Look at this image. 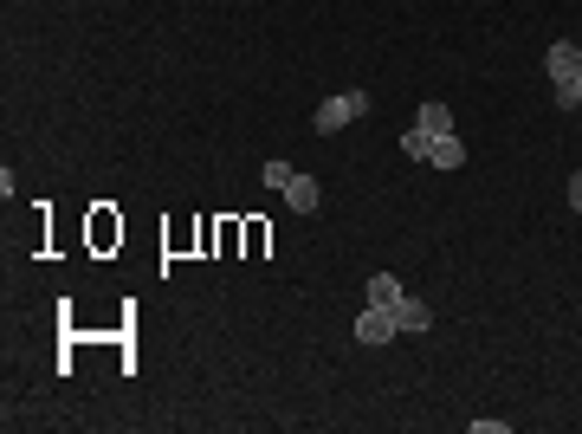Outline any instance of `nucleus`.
<instances>
[{
    "label": "nucleus",
    "instance_id": "12",
    "mask_svg": "<svg viewBox=\"0 0 582 434\" xmlns=\"http://www.w3.org/2000/svg\"><path fill=\"white\" fill-rule=\"evenodd\" d=\"M570 208H582V169L570 175Z\"/></svg>",
    "mask_w": 582,
    "mask_h": 434
},
{
    "label": "nucleus",
    "instance_id": "2",
    "mask_svg": "<svg viewBox=\"0 0 582 434\" xmlns=\"http://www.w3.org/2000/svg\"><path fill=\"white\" fill-rule=\"evenodd\" d=\"M369 111V91H337V98H324L317 104V137H330V130H343V124H356V117Z\"/></svg>",
    "mask_w": 582,
    "mask_h": 434
},
{
    "label": "nucleus",
    "instance_id": "8",
    "mask_svg": "<svg viewBox=\"0 0 582 434\" xmlns=\"http://www.w3.org/2000/svg\"><path fill=\"white\" fill-rule=\"evenodd\" d=\"M427 162H434V169H460V162H466V143L460 137H434V156H427Z\"/></svg>",
    "mask_w": 582,
    "mask_h": 434
},
{
    "label": "nucleus",
    "instance_id": "10",
    "mask_svg": "<svg viewBox=\"0 0 582 434\" xmlns=\"http://www.w3.org/2000/svg\"><path fill=\"white\" fill-rule=\"evenodd\" d=\"M259 175H266V188H272V195H279V188L291 182V162H279V156H272V162H266V169H259Z\"/></svg>",
    "mask_w": 582,
    "mask_h": 434
},
{
    "label": "nucleus",
    "instance_id": "9",
    "mask_svg": "<svg viewBox=\"0 0 582 434\" xmlns=\"http://www.w3.org/2000/svg\"><path fill=\"white\" fill-rule=\"evenodd\" d=\"M401 156H414V162H427V156H434V137H427V130H421V124H408V130H401Z\"/></svg>",
    "mask_w": 582,
    "mask_h": 434
},
{
    "label": "nucleus",
    "instance_id": "7",
    "mask_svg": "<svg viewBox=\"0 0 582 434\" xmlns=\"http://www.w3.org/2000/svg\"><path fill=\"white\" fill-rule=\"evenodd\" d=\"M414 124H421L427 137H453V111H447V104H421V117H414Z\"/></svg>",
    "mask_w": 582,
    "mask_h": 434
},
{
    "label": "nucleus",
    "instance_id": "6",
    "mask_svg": "<svg viewBox=\"0 0 582 434\" xmlns=\"http://www.w3.org/2000/svg\"><path fill=\"white\" fill-rule=\"evenodd\" d=\"M401 298H408V292H401L395 273H376V279H369V305H388V311H395Z\"/></svg>",
    "mask_w": 582,
    "mask_h": 434
},
{
    "label": "nucleus",
    "instance_id": "13",
    "mask_svg": "<svg viewBox=\"0 0 582 434\" xmlns=\"http://www.w3.org/2000/svg\"><path fill=\"white\" fill-rule=\"evenodd\" d=\"M576 59H582V46H576Z\"/></svg>",
    "mask_w": 582,
    "mask_h": 434
},
{
    "label": "nucleus",
    "instance_id": "11",
    "mask_svg": "<svg viewBox=\"0 0 582 434\" xmlns=\"http://www.w3.org/2000/svg\"><path fill=\"white\" fill-rule=\"evenodd\" d=\"M473 434H511V422H498V415H473Z\"/></svg>",
    "mask_w": 582,
    "mask_h": 434
},
{
    "label": "nucleus",
    "instance_id": "5",
    "mask_svg": "<svg viewBox=\"0 0 582 434\" xmlns=\"http://www.w3.org/2000/svg\"><path fill=\"white\" fill-rule=\"evenodd\" d=\"M395 324H401V331H414V337H421L427 324H434V311H427V298H401V305H395Z\"/></svg>",
    "mask_w": 582,
    "mask_h": 434
},
{
    "label": "nucleus",
    "instance_id": "4",
    "mask_svg": "<svg viewBox=\"0 0 582 434\" xmlns=\"http://www.w3.org/2000/svg\"><path fill=\"white\" fill-rule=\"evenodd\" d=\"M279 195L291 201V208H298V214H317V201H324V188H317L311 182V175H304V169H291V182L279 188Z\"/></svg>",
    "mask_w": 582,
    "mask_h": 434
},
{
    "label": "nucleus",
    "instance_id": "3",
    "mask_svg": "<svg viewBox=\"0 0 582 434\" xmlns=\"http://www.w3.org/2000/svg\"><path fill=\"white\" fill-rule=\"evenodd\" d=\"M395 331H401V324H395V311H388V305H369L363 318H356V344H388Z\"/></svg>",
    "mask_w": 582,
    "mask_h": 434
},
{
    "label": "nucleus",
    "instance_id": "1",
    "mask_svg": "<svg viewBox=\"0 0 582 434\" xmlns=\"http://www.w3.org/2000/svg\"><path fill=\"white\" fill-rule=\"evenodd\" d=\"M544 65H550V85H557V104H563V111H576V104H582V59H576V39H557Z\"/></svg>",
    "mask_w": 582,
    "mask_h": 434
}]
</instances>
